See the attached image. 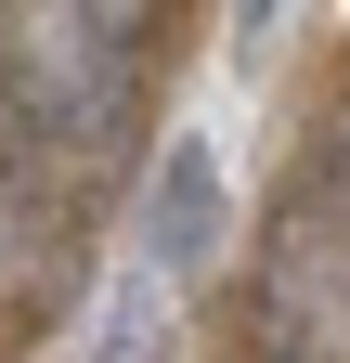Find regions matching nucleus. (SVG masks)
Masks as SVG:
<instances>
[{
    "label": "nucleus",
    "instance_id": "4",
    "mask_svg": "<svg viewBox=\"0 0 350 363\" xmlns=\"http://www.w3.org/2000/svg\"><path fill=\"white\" fill-rule=\"evenodd\" d=\"M273 363H324V350H273Z\"/></svg>",
    "mask_w": 350,
    "mask_h": 363
},
{
    "label": "nucleus",
    "instance_id": "2",
    "mask_svg": "<svg viewBox=\"0 0 350 363\" xmlns=\"http://www.w3.org/2000/svg\"><path fill=\"white\" fill-rule=\"evenodd\" d=\"M91 363H182V286H156L130 259L104 286V311H91Z\"/></svg>",
    "mask_w": 350,
    "mask_h": 363
},
{
    "label": "nucleus",
    "instance_id": "3",
    "mask_svg": "<svg viewBox=\"0 0 350 363\" xmlns=\"http://www.w3.org/2000/svg\"><path fill=\"white\" fill-rule=\"evenodd\" d=\"M286 26V0H234V39H273Z\"/></svg>",
    "mask_w": 350,
    "mask_h": 363
},
{
    "label": "nucleus",
    "instance_id": "1",
    "mask_svg": "<svg viewBox=\"0 0 350 363\" xmlns=\"http://www.w3.org/2000/svg\"><path fill=\"white\" fill-rule=\"evenodd\" d=\"M221 247H234V182H221V143H208V130H169L156 169H143V272H156V286H195Z\"/></svg>",
    "mask_w": 350,
    "mask_h": 363
}]
</instances>
